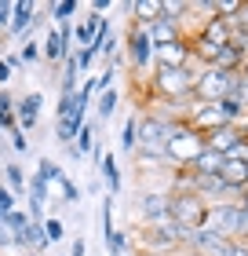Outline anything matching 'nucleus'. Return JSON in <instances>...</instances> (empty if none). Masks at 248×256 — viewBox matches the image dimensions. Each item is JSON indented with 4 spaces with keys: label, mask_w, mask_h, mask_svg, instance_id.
I'll return each mask as SVG.
<instances>
[{
    "label": "nucleus",
    "mask_w": 248,
    "mask_h": 256,
    "mask_svg": "<svg viewBox=\"0 0 248 256\" xmlns=\"http://www.w3.org/2000/svg\"><path fill=\"white\" fill-rule=\"evenodd\" d=\"M194 80H197V66H183V70H153L150 92H153L161 102H194Z\"/></svg>",
    "instance_id": "f257e3e1"
},
{
    "label": "nucleus",
    "mask_w": 248,
    "mask_h": 256,
    "mask_svg": "<svg viewBox=\"0 0 248 256\" xmlns=\"http://www.w3.org/2000/svg\"><path fill=\"white\" fill-rule=\"evenodd\" d=\"M245 84V74H230V70H197V80H194V102H223V99H234L238 88Z\"/></svg>",
    "instance_id": "f03ea898"
},
{
    "label": "nucleus",
    "mask_w": 248,
    "mask_h": 256,
    "mask_svg": "<svg viewBox=\"0 0 248 256\" xmlns=\"http://www.w3.org/2000/svg\"><path fill=\"white\" fill-rule=\"evenodd\" d=\"M139 220H143L146 230L172 227V190H168V187L146 190L143 198H139Z\"/></svg>",
    "instance_id": "7ed1b4c3"
},
{
    "label": "nucleus",
    "mask_w": 248,
    "mask_h": 256,
    "mask_svg": "<svg viewBox=\"0 0 248 256\" xmlns=\"http://www.w3.org/2000/svg\"><path fill=\"white\" fill-rule=\"evenodd\" d=\"M124 59L132 66V74H146L153 66V40L146 26H139V22H128V33H124Z\"/></svg>",
    "instance_id": "20e7f679"
},
{
    "label": "nucleus",
    "mask_w": 248,
    "mask_h": 256,
    "mask_svg": "<svg viewBox=\"0 0 248 256\" xmlns=\"http://www.w3.org/2000/svg\"><path fill=\"white\" fill-rule=\"evenodd\" d=\"M238 224H241V205L238 202H219V205H208L205 212V230L227 238V242H238Z\"/></svg>",
    "instance_id": "39448f33"
},
{
    "label": "nucleus",
    "mask_w": 248,
    "mask_h": 256,
    "mask_svg": "<svg viewBox=\"0 0 248 256\" xmlns=\"http://www.w3.org/2000/svg\"><path fill=\"white\" fill-rule=\"evenodd\" d=\"M205 212H208V205L201 202V198L194 190H183V194H172V224L175 227H205Z\"/></svg>",
    "instance_id": "423d86ee"
},
{
    "label": "nucleus",
    "mask_w": 248,
    "mask_h": 256,
    "mask_svg": "<svg viewBox=\"0 0 248 256\" xmlns=\"http://www.w3.org/2000/svg\"><path fill=\"white\" fill-rule=\"evenodd\" d=\"M201 150H205V136L194 132V128L186 124L183 132L168 143V158H172V165H175V168H190V161L201 154Z\"/></svg>",
    "instance_id": "0eeeda50"
},
{
    "label": "nucleus",
    "mask_w": 248,
    "mask_h": 256,
    "mask_svg": "<svg viewBox=\"0 0 248 256\" xmlns=\"http://www.w3.org/2000/svg\"><path fill=\"white\" fill-rule=\"evenodd\" d=\"M37 15L40 8L33 4V0H18L15 11H11V26H7V37L11 40H33V30H37Z\"/></svg>",
    "instance_id": "6e6552de"
},
{
    "label": "nucleus",
    "mask_w": 248,
    "mask_h": 256,
    "mask_svg": "<svg viewBox=\"0 0 248 256\" xmlns=\"http://www.w3.org/2000/svg\"><path fill=\"white\" fill-rule=\"evenodd\" d=\"M230 246H234V242L212 234V230H205V227H197L190 234V246H186V249L197 252V256H230Z\"/></svg>",
    "instance_id": "1a4fd4ad"
},
{
    "label": "nucleus",
    "mask_w": 248,
    "mask_h": 256,
    "mask_svg": "<svg viewBox=\"0 0 248 256\" xmlns=\"http://www.w3.org/2000/svg\"><path fill=\"white\" fill-rule=\"evenodd\" d=\"M40 110H44V96H40V92H26V96H18L15 114H18V128H22V132H33V128H37Z\"/></svg>",
    "instance_id": "9d476101"
},
{
    "label": "nucleus",
    "mask_w": 248,
    "mask_h": 256,
    "mask_svg": "<svg viewBox=\"0 0 248 256\" xmlns=\"http://www.w3.org/2000/svg\"><path fill=\"white\" fill-rule=\"evenodd\" d=\"M234 33H238V30H234V22L216 15V18H205V22H201L197 37H205L208 44H216V48H227V44L234 40Z\"/></svg>",
    "instance_id": "9b49d317"
},
{
    "label": "nucleus",
    "mask_w": 248,
    "mask_h": 256,
    "mask_svg": "<svg viewBox=\"0 0 248 256\" xmlns=\"http://www.w3.org/2000/svg\"><path fill=\"white\" fill-rule=\"evenodd\" d=\"M40 52H44V62H48V66H58V62H66L69 55H73V52L62 44V37H58L55 26H48V33L40 37Z\"/></svg>",
    "instance_id": "f8f14e48"
},
{
    "label": "nucleus",
    "mask_w": 248,
    "mask_h": 256,
    "mask_svg": "<svg viewBox=\"0 0 248 256\" xmlns=\"http://www.w3.org/2000/svg\"><path fill=\"white\" fill-rule=\"evenodd\" d=\"M146 33H150V40H153V52H157V48H164V44L179 40V37H183V26L161 15L157 22H150V26H146Z\"/></svg>",
    "instance_id": "ddd939ff"
},
{
    "label": "nucleus",
    "mask_w": 248,
    "mask_h": 256,
    "mask_svg": "<svg viewBox=\"0 0 248 256\" xmlns=\"http://www.w3.org/2000/svg\"><path fill=\"white\" fill-rule=\"evenodd\" d=\"M106 22H110V18H99V15H91V11H88V15L73 26V33H77V48H91V44L99 40V33L106 30Z\"/></svg>",
    "instance_id": "4468645a"
},
{
    "label": "nucleus",
    "mask_w": 248,
    "mask_h": 256,
    "mask_svg": "<svg viewBox=\"0 0 248 256\" xmlns=\"http://www.w3.org/2000/svg\"><path fill=\"white\" fill-rule=\"evenodd\" d=\"M223 165H227V154H219V150H201V154L190 161V172L194 176H219Z\"/></svg>",
    "instance_id": "2eb2a0df"
},
{
    "label": "nucleus",
    "mask_w": 248,
    "mask_h": 256,
    "mask_svg": "<svg viewBox=\"0 0 248 256\" xmlns=\"http://www.w3.org/2000/svg\"><path fill=\"white\" fill-rule=\"evenodd\" d=\"M128 15H132V22H139V26H150V22L161 18V0H132V4H121Z\"/></svg>",
    "instance_id": "dca6fc26"
},
{
    "label": "nucleus",
    "mask_w": 248,
    "mask_h": 256,
    "mask_svg": "<svg viewBox=\"0 0 248 256\" xmlns=\"http://www.w3.org/2000/svg\"><path fill=\"white\" fill-rule=\"evenodd\" d=\"M4 187L11 190L22 202V194H29V176L22 172V165L18 161H11V165H4Z\"/></svg>",
    "instance_id": "f3484780"
},
{
    "label": "nucleus",
    "mask_w": 248,
    "mask_h": 256,
    "mask_svg": "<svg viewBox=\"0 0 248 256\" xmlns=\"http://www.w3.org/2000/svg\"><path fill=\"white\" fill-rule=\"evenodd\" d=\"M99 176L106 180V194L117 198V190H121V165H117V158L110 154V150H106L102 161H99Z\"/></svg>",
    "instance_id": "a211bd4d"
},
{
    "label": "nucleus",
    "mask_w": 248,
    "mask_h": 256,
    "mask_svg": "<svg viewBox=\"0 0 248 256\" xmlns=\"http://www.w3.org/2000/svg\"><path fill=\"white\" fill-rule=\"evenodd\" d=\"M117 106H121V92H117V88H106V92L95 96V118L99 121H110L117 114Z\"/></svg>",
    "instance_id": "6ab92c4d"
},
{
    "label": "nucleus",
    "mask_w": 248,
    "mask_h": 256,
    "mask_svg": "<svg viewBox=\"0 0 248 256\" xmlns=\"http://www.w3.org/2000/svg\"><path fill=\"white\" fill-rule=\"evenodd\" d=\"M15 96H11L7 88H0V128H4V132H15L18 128V114H15Z\"/></svg>",
    "instance_id": "aec40b11"
},
{
    "label": "nucleus",
    "mask_w": 248,
    "mask_h": 256,
    "mask_svg": "<svg viewBox=\"0 0 248 256\" xmlns=\"http://www.w3.org/2000/svg\"><path fill=\"white\" fill-rule=\"evenodd\" d=\"M84 124H88L84 118L55 121V139H58V143H62V146H73V143H77V132H80V128H84Z\"/></svg>",
    "instance_id": "412c9836"
},
{
    "label": "nucleus",
    "mask_w": 248,
    "mask_h": 256,
    "mask_svg": "<svg viewBox=\"0 0 248 256\" xmlns=\"http://www.w3.org/2000/svg\"><path fill=\"white\" fill-rule=\"evenodd\" d=\"M121 150H124V154H132V158H135V150H139V118H135V114L121 128Z\"/></svg>",
    "instance_id": "4be33fe9"
},
{
    "label": "nucleus",
    "mask_w": 248,
    "mask_h": 256,
    "mask_svg": "<svg viewBox=\"0 0 248 256\" xmlns=\"http://www.w3.org/2000/svg\"><path fill=\"white\" fill-rule=\"evenodd\" d=\"M37 176H40V180H48L51 187H58V183L66 180V172H62V165H58V161H51V158H40V161H37Z\"/></svg>",
    "instance_id": "5701e85b"
},
{
    "label": "nucleus",
    "mask_w": 248,
    "mask_h": 256,
    "mask_svg": "<svg viewBox=\"0 0 248 256\" xmlns=\"http://www.w3.org/2000/svg\"><path fill=\"white\" fill-rule=\"evenodd\" d=\"M48 15L55 18V26H62V22H73V15H77V0H58V4L48 8Z\"/></svg>",
    "instance_id": "b1692460"
},
{
    "label": "nucleus",
    "mask_w": 248,
    "mask_h": 256,
    "mask_svg": "<svg viewBox=\"0 0 248 256\" xmlns=\"http://www.w3.org/2000/svg\"><path fill=\"white\" fill-rule=\"evenodd\" d=\"M48 194H51V183H48V180H40L37 172H33V176H29V194H26V202L44 205V202H48Z\"/></svg>",
    "instance_id": "393cba45"
},
{
    "label": "nucleus",
    "mask_w": 248,
    "mask_h": 256,
    "mask_svg": "<svg viewBox=\"0 0 248 256\" xmlns=\"http://www.w3.org/2000/svg\"><path fill=\"white\" fill-rule=\"evenodd\" d=\"M18 59H22V66H40V62H44L40 40H26V44L18 48Z\"/></svg>",
    "instance_id": "a878e982"
},
{
    "label": "nucleus",
    "mask_w": 248,
    "mask_h": 256,
    "mask_svg": "<svg viewBox=\"0 0 248 256\" xmlns=\"http://www.w3.org/2000/svg\"><path fill=\"white\" fill-rule=\"evenodd\" d=\"M128 249H132V234H124V230H113V234L106 238V252L110 256H121Z\"/></svg>",
    "instance_id": "bb28decb"
},
{
    "label": "nucleus",
    "mask_w": 248,
    "mask_h": 256,
    "mask_svg": "<svg viewBox=\"0 0 248 256\" xmlns=\"http://www.w3.org/2000/svg\"><path fill=\"white\" fill-rule=\"evenodd\" d=\"M77 154L80 158H84V154H91V150H95L99 143H95V128H91V124H84V128H80V132H77Z\"/></svg>",
    "instance_id": "cd10ccee"
},
{
    "label": "nucleus",
    "mask_w": 248,
    "mask_h": 256,
    "mask_svg": "<svg viewBox=\"0 0 248 256\" xmlns=\"http://www.w3.org/2000/svg\"><path fill=\"white\" fill-rule=\"evenodd\" d=\"M58 194H62V202H66V205H77L80 198H84V187H77V183L66 176L62 183H58Z\"/></svg>",
    "instance_id": "c85d7f7f"
},
{
    "label": "nucleus",
    "mask_w": 248,
    "mask_h": 256,
    "mask_svg": "<svg viewBox=\"0 0 248 256\" xmlns=\"http://www.w3.org/2000/svg\"><path fill=\"white\" fill-rule=\"evenodd\" d=\"M4 224L11 227V234H22V230L29 227V212H26V208H15V212L4 216Z\"/></svg>",
    "instance_id": "c756f323"
},
{
    "label": "nucleus",
    "mask_w": 248,
    "mask_h": 256,
    "mask_svg": "<svg viewBox=\"0 0 248 256\" xmlns=\"http://www.w3.org/2000/svg\"><path fill=\"white\" fill-rule=\"evenodd\" d=\"M44 234H48V246H51V242H62V238H66L62 220H58V216H48V220H44Z\"/></svg>",
    "instance_id": "7c9ffc66"
},
{
    "label": "nucleus",
    "mask_w": 248,
    "mask_h": 256,
    "mask_svg": "<svg viewBox=\"0 0 248 256\" xmlns=\"http://www.w3.org/2000/svg\"><path fill=\"white\" fill-rule=\"evenodd\" d=\"M7 146L15 150V154L22 158L29 150V132H22V128H15V132H7Z\"/></svg>",
    "instance_id": "2f4dec72"
},
{
    "label": "nucleus",
    "mask_w": 248,
    "mask_h": 256,
    "mask_svg": "<svg viewBox=\"0 0 248 256\" xmlns=\"http://www.w3.org/2000/svg\"><path fill=\"white\" fill-rule=\"evenodd\" d=\"M95 59H99V55H95V48H77V66H80V74L95 66Z\"/></svg>",
    "instance_id": "473e14b6"
},
{
    "label": "nucleus",
    "mask_w": 248,
    "mask_h": 256,
    "mask_svg": "<svg viewBox=\"0 0 248 256\" xmlns=\"http://www.w3.org/2000/svg\"><path fill=\"white\" fill-rule=\"evenodd\" d=\"M113 74H117V70H113L110 62H106V66L99 70V92H106V88H113Z\"/></svg>",
    "instance_id": "72a5a7b5"
},
{
    "label": "nucleus",
    "mask_w": 248,
    "mask_h": 256,
    "mask_svg": "<svg viewBox=\"0 0 248 256\" xmlns=\"http://www.w3.org/2000/svg\"><path fill=\"white\" fill-rule=\"evenodd\" d=\"M11 11H15V4H11V0H0V30H4V33L11 26Z\"/></svg>",
    "instance_id": "f704fd0d"
},
{
    "label": "nucleus",
    "mask_w": 248,
    "mask_h": 256,
    "mask_svg": "<svg viewBox=\"0 0 248 256\" xmlns=\"http://www.w3.org/2000/svg\"><path fill=\"white\" fill-rule=\"evenodd\" d=\"M0 249H15V234H11V227L0 220Z\"/></svg>",
    "instance_id": "c9c22d12"
},
{
    "label": "nucleus",
    "mask_w": 248,
    "mask_h": 256,
    "mask_svg": "<svg viewBox=\"0 0 248 256\" xmlns=\"http://www.w3.org/2000/svg\"><path fill=\"white\" fill-rule=\"evenodd\" d=\"M234 30H238V33H248V0L241 4V15L234 18Z\"/></svg>",
    "instance_id": "e433bc0d"
},
{
    "label": "nucleus",
    "mask_w": 248,
    "mask_h": 256,
    "mask_svg": "<svg viewBox=\"0 0 248 256\" xmlns=\"http://www.w3.org/2000/svg\"><path fill=\"white\" fill-rule=\"evenodd\" d=\"M4 59H7V66H11V74H22V70H26V66H22V59H18V52H7Z\"/></svg>",
    "instance_id": "4c0bfd02"
},
{
    "label": "nucleus",
    "mask_w": 248,
    "mask_h": 256,
    "mask_svg": "<svg viewBox=\"0 0 248 256\" xmlns=\"http://www.w3.org/2000/svg\"><path fill=\"white\" fill-rule=\"evenodd\" d=\"M238 242H248V208H241V224H238Z\"/></svg>",
    "instance_id": "58836bf2"
},
{
    "label": "nucleus",
    "mask_w": 248,
    "mask_h": 256,
    "mask_svg": "<svg viewBox=\"0 0 248 256\" xmlns=\"http://www.w3.org/2000/svg\"><path fill=\"white\" fill-rule=\"evenodd\" d=\"M11 77H15V74H11L7 59H4V55H0V84H11Z\"/></svg>",
    "instance_id": "ea45409f"
},
{
    "label": "nucleus",
    "mask_w": 248,
    "mask_h": 256,
    "mask_svg": "<svg viewBox=\"0 0 248 256\" xmlns=\"http://www.w3.org/2000/svg\"><path fill=\"white\" fill-rule=\"evenodd\" d=\"M88 252V246H84V238H77L73 246H69V256H84Z\"/></svg>",
    "instance_id": "a19ab883"
},
{
    "label": "nucleus",
    "mask_w": 248,
    "mask_h": 256,
    "mask_svg": "<svg viewBox=\"0 0 248 256\" xmlns=\"http://www.w3.org/2000/svg\"><path fill=\"white\" fill-rule=\"evenodd\" d=\"M230 256H248V242H234V246H230Z\"/></svg>",
    "instance_id": "79ce46f5"
},
{
    "label": "nucleus",
    "mask_w": 248,
    "mask_h": 256,
    "mask_svg": "<svg viewBox=\"0 0 248 256\" xmlns=\"http://www.w3.org/2000/svg\"><path fill=\"white\" fill-rule=\"evenodd\" d=\"M179 256H197V252H190V249H183V252H179Z\"/></svg>",
    "instance_id": "37998d69"
},
{
    "label": "nucleus",
    "mask_w": 248,
    "mask_h": 256,
    "mask_svg": "<svg viewBox=\"0 0 248 256\" xmlns=\"http://www.w3.org/2000/svg\"><path fill=\"white\" fill-rule=\"evenodd\" d=\"M26 256H40V252H26Z\"/></svg>",
    "instance_id": "c03bdc74"
},
{
    "label": "nucleus",
    "mask_w": 248,
    "mask_h": 256,
    "mask_svg": "<svg viewBox=\"0 0 248 256\" xmlns=\"http://www.w3.org/2000/svg\"><path fill=\"white\" fill-rule=\"evenodd\" d=\"M245 80H248V66H245Z\"/></svg>",
    "instance_id": "a18cd8bd"
},
{
    "label": "nucleus",
    "mask_w": 248,
    "mask_h": 256,
    "mask_svg": "<svg viewBox=\"0 0 248 256\" xmlns=\"http://www.w3.org/2000/svg\"><path fill=\"white\" fill-rule=\"evenodd\" d=\"M121 256H128V252H121Z\"/></svg>",
    "instance_id": "49530a36"
},
{
    "label": "nucleus",
    "mask_w": 248,
    "mask_h": 256,
    "mask_svg": "<svg viewBox=\"0 0 248 256\" xmlns=\"http://www.w3.org/2000/svg\"><path fill=\"white\" fill-rule=\"evenodd\" d=\"M0 256H4V252H0Z\"/></svg>",
    "instance_id": "de8ad7c7"
},
{
    "label": "nucleus",
    "mask_w": 248,
    "mask_h": 256,
    "mask_svg": "<svg viewBox=\"0 0 248 256\" xmlns=\"http://www.w3.org/2000/svg\"><path fill=\"white\" fill-rule=\"evenodd\" d=\"M245 187H248V183H245Z\"/></svg>",
    "instance_id": "09e8293b"
}]
</instances>
